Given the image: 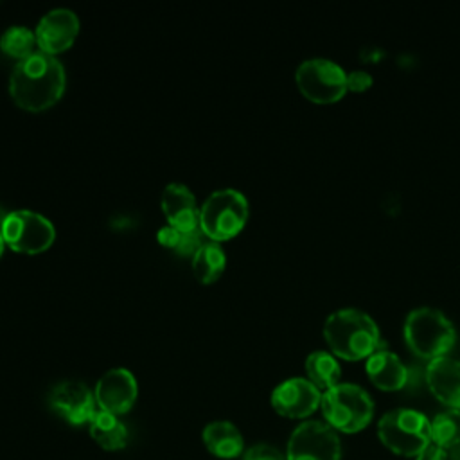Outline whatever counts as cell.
<instances>
[{"instance_id":"16","label":"cell","mask_w":460,"mask_h":460,"mask_svg":"<svg viewBox=\"0 0 460 460\" xmlns=\"http://www.w3.org/2000/svg\"><path fill=\"white\" fill-rule=\"evenodd\" d=\"M365 368L370 381L381 390H401L408 381L406 365L386 347L385 341H381V345L367 358Z\"/></svg>"},{"instance_id":"7","label":"cell","mask_w":460,"mask_h":460,"mask_svg":"<svg viewBox=\"0 0 460 460\" xmlns=\"http://www.w3.org/2000/svg\"><path fill=\"white\" fill-rule=\"evenodd\" d=\"M0 232L5 246L29 255L45 252L56 239V228L50 219L29 208H18L4 214Z\"/></svg>"},{"instance_id":"25","label":"cell","mask_w":460,"mask_h":460,"mask_svg":"<svg viewBox=\"0 0 460 460\" xmlns=\"http://www.w3.org/2000/svg\"><path fill=\"white\" fill-rule=\"evenodd\" d=\"M180 235L181 232H178L176 228H172L171 225H164L158 228L156 232V241L164 246V248H169V250H176L178 243H180Z\"/></svg>"},{"instance_id":"15","label":"cell","mask_w":460,"mask_h":460,"mask_svg":"<svg viewBox=\"0 0 460 460\" xmlns=\"http://www.w3.org/2000/svg\"><path fill=\"white\" fill-rule=\"evenodd\" d=\"M426 381L433 395L449 408H460V361L449 356L429 359Z\"/></svg>"},{"instance_id":"5","label":"cell","mask_w":460,"mask_h":460,"mask_svg":"<svg viewBox=\"0 0 460 460\" xmlns=\"http://www.w3.org/2000/svg\"><path fill=\"white\" fill-rule=\"evenodd\" d=\"M248 199L235 189L214 190L199 207V228L214 243L237 235L248 221Z\"/></svg>"},{"instance_id":"22","label":"cell","mask_w":460,"mask_h":460,"mask_svg":"<svg viewBox=\"0 0 460 460\" xmlns=\"http://www.w3.org/2000/svg\"><path fill=\"white\" fill-rule=\"evenodd\" d=\"M431 440L442 449H453L460 444V410L449 408L440 411L431 420Z\"/></svg>"},{"instance_id":"18","label":"cell","mask_w":460,"mask_h":460,"mask_svg":"<svg viewBox=\"0 0 460 460\" xmlns=\"http://www.w3.org/2000/svg\"><path fill=\"white\" fill-rule=\"evenodd\" d=\"M88 429L92 438L106 451L122 449L128 442V429L119 419L110 411L97 410L93 419L88 422Z\"/></svg>"},{"instance_id":"27","label":"cell","mask_w":460,"mask_h":460,"mask_svg":"<svg viewBox=\"0 0 460 460\" xmlns=\"http://www.w3.org/2000/svg\"><path fill=\"white\" fill-rule=\"evenodd\" d=\"M4 246H5V243H4V237H2V232H0V255L4 253Z\"/></svg>"},{"instance_id":"9","label":"cell","mask_w":460,"mask_h":460,"mask_svg":"<svg viewBox=\"0 0 460 460\" xmlns=\"http://www.w3.org/2000/svg\"><path fill=\"white\" fill-rule=\"evenodd\" d=\"M288 460H341L338 433L325 422L298 424L288 442Z\"/></svg>"},{"instance_id":"2","label":"cell","mask_w":460,"mask_h":460,"mask_svg":"<svg viewBox=\"0 0 460 460\" xmlns=\"http://www.w3.org/2000/svg\"><path fill=\"white\" fill-rule=\"evenodd\" d=\"M323 336L336 356L350 361L368 358L383 341L374 318L358 307L332 311L325 318Z\"/></svg>"},{"instance_id":"12","label":"cell","mask_w":460,"mask_h":460,"mask_svg":"<svg viewBox=\"0 0 460 460\" xmlns=\"http://www.w3.org/2000/svg\"><path fill=\"white\" fill-rule=\"evenodd\" d=\"M97 408L113 415L129 411L138 395L135 376L128 368H111L104 372L93 388Z\"/></svg>"},{"instance_id":"3","label":"cell","mask_w":460,"mask_h":460,"mask_svg":"<svg viewBox=\"0 0 460 460\" xmlns=\"http://www.w3.org/2000/svg\"><path fill=\"white\" fill-rule=\"evenodd\" d=\"M404 340L422 358H438L453 347L456 331L453 322L437 307L420 305L404 318Z\"/></svg>"},{"instance_id":"8","label":"cell","mask_w":460,"mask_h":460,"mask_svg":"<svg viewBox=\"0 0 460 460\" xmlns=\"http://www.w3.org/2000/svg\"><path fill=\"white\" fill-rule=\"evenodd\" d=\"M295 81L313 102H334L347 90V72L329 58L304 59L296 66Z\"/></svg>"},{"instance_id":"6","label":"cell","mask_w":460,"mask_h":460,"mask_svg":"<svg viewBox=\"0 0 460 460\" xmlns=\"http://www.w3.org/2000/svg\"><path fill=\"white\" fill-rule=\"evenodd\" d=\"M431 422L413 408H395L377 422V435L385 447L399 456H417L431 444Z\"/></svg>"},{"instance_id":"4","label":"cell","mask_w":460,"mask_h":460,"mask_svg":"<svg viewBox=\"0 0 460 460\" xmlns=\"http://www.w3.org/2000/svg\"><path fill=\"white\" fill-rule=\"evenodd\" d=\"M322 411L336 431L356 433L367 428L374 415V401L365 388L354 383H338L322 394Z\"/></svg>"},{"instance_id":"1","label":"cell","mask_w":460,"mask_h":460,"mask_svg":"<svg viewBox=\"0 0 460 460\" xmlns=\"http://www.w3.org/2000/svg\"><path fill=\"white\" fill-rule=\"evenodd\" d=\"M66 86L63 63L50 54L36 50L16 61L9 75V95L27 111H43L54 106Z\"/></svg>"},{"instance_id":"21","label":"cell","mask_w":460,"mask_h":460,"mask_svg":"<svg viewBox=\"0 0 460 460\" xmlns=\"http://www.w3.org/2000/svg\"><path fill=\"white\" fill-rule=\"evenodd\" d=\"M36 47V34L25 25H11L0 36V50L18 61L34 54Z\"/></svg>"},{"instance_id":"26","label":"cell","mask_w":460,"mask_h":460,"mask_svg":"<svg viewBox=\"0 0 460 460\" xmlns=\"http://www.w3.org/2000/svg\"><path fill=\"white\" fill-rule=\"evenodd\" d=\"M415 460H447V453H446V449H442L435 444H429L415 456Z\"/></svg>"},{"instance_id":"28","label":"cell","mask_w":460,"mask_h":460,"mask_svg":"<svg viewBox=\"0 0 460 460\" xmlns=\"http://www.w3.org/2000/svg\"><path fill=\"white\" fill-rule=\"evenodd\" d=\"M458 410H460V408H458Z\"/></svg>"},{"instance_id":"23","label":"cell","mask_w":460,"mask_h":460,"mask_svg":"<svg viewBox=\"0 0 460 460\" xmlns=\"http://www.w3.org/2000/svg\"><path fill=\"white\" fill-rule=\"evenodd\" d=\"M243 460H284V458L277 447L270 444H255L244 451Z\"/></svg>"},{"instance_id":"10","label":"cell","mask_w":460,"mask_h":460,"mask_svg":"<svg viewBox=\"0 0 460 460\" xmlns=\"http://www.w3.org/2000/svg\"><path fill=\"white\" fill-rule=\"evenodd\" d=\"M79 18L68 7H56L45 13L36 25V45L40 52L56 56L66 50L79 34Z\"/></svg>"},{"instance_id":"14","label":"cell","mask_w":460,"mask_h":460,"mask_svg":"<svg viewBox=\"0 0 460 460\" xmlns=\"http://www.w3.org/2000/svg\"><path fill=\"white\" fill-rule=\"evenodd\" d=\"M162 212L167 219V225L176 228L178 232H196L199 228V207L196 203L194 192L180 183H167L162 190L160 198Z\"/></svg>"},{"instance_id":"17","label":"cell","mask_w":460,"mask_h":460,"mask_svg":"<svg viewBox=\"0 0 460 460\" xmlns=\"http://www.w3.org/2000/svg\"><path fill=\"white\" fill-rule=\"evenodd\" d=\"M203 444L217 458H237L244 449V440L237 426L228 420H214L203 428Z\"/></svg>"},{"instance_id":"13","label":"cell","mask_w":460,"mask_h":460,"mask_svg":"<svg viewBox=\"0 0 460 460\" xmlns=\"http://www.w3.org/2000/svg\"><path fill=\"white\" fill-rule=\"evenodd\" d=\"M49 404L72 426L88 424L97 411L95 395L81 381H63L56 385L49 395Z\"/></svg>"},{"instance_id":"24","label":"cell","mask_w":460,"mask_h":460,"mask_svg":"<svg viewBox=\"0 0 460 460\" xmlns=\"http://www.w3.org/2000/svg\"><path fill=\"white\" fill-rule=\"evenodd\" d=\"M370 84H372V75L363 68L350 70L347 74V88H350V90L361 92V90H367Z\"/></svg>"},{"instance_id":"19","label":"cell","mask_w":460,"mask_h":460,"mask_svg":"<svg viewBox=\"0 0 460 460\" xmlns=\"http://www.w3.org/2000/svg\"><path fill=\"white\" fill-rule=\"evenodd\" d=\"M190 259L192 273L201 284H212L226 268V253L221 244L214 241L203 243Z\"/></svg>"},{"instance_id":"11","label":"cell","mask_w":460,"mask_h":460,"mask_svg":"<svg viewBox=\"0 0 460 460\" xmlns=\"http://www.w3.org/2000/svg\"><path fill=\"white\" fill-rule=\"evenodd\" d=\"M322 402V392L307 377H289L271 392L273 410L288 419H304Z\"/></svg>"},{"instance_id":"20","label":"cell","mask_w":460,"mask_h":460,"mask_svg":"<svg viewBox=\"0 0 460 460\" xmlns=\"http://www.w3.org/2000/svg\"><path fill=\"white\" fill-rule=\"evenodd\" d=\"M305 372H307V379L325 392L331 386L338 385L341 376V367L336 356L331 354L329 350H313L305 358Z\"/></svg>"}]
</instances>
